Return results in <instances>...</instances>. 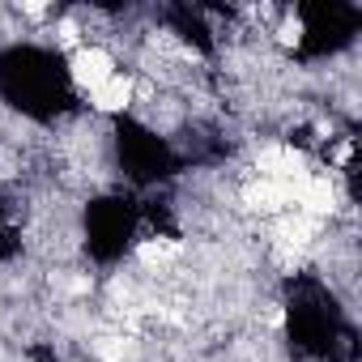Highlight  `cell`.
Returning <instances> with one entry per match:
<instances>
[{"label":"cell","instance_id":"cell-1","mask_svg":"<svg viewBox=\"0 0 362 362\" xmlns=\"http://www.w3.org/2000/svg\"><path fill=\"white\" fill-rule=\"evenodd\" d=\"M69 73H73V81L90 94V90H98L107 77H115V60H111V52L107 47H77L73 52V60H69Z\"/></svg>","mask_w":362,"mask_h":362},{"label":"cell","instance_id":"cell-5","mask_svg":"<svg viewBox=\"0 0 362 362\" xmlns=\"http://www.w3.org/2000/svg\"><path fill=\"white\" fill-rule=\"evenodd\" d=\"M175 252H179L175 243H162V239L153 243V239H145V243L136 247V260H141V264H149V269H158V264H166Z\"/></svg>","mask_w":362,"mask_h":362},{"label":"cell","instance_id":"cell-3","mask_svg":"<svg viewBox=\"0 0 362 362\" xmlns=\"http://www.w3.org/2000/svg\"><path fill=\"white\" fill-rule=\"evenodd\" d=\"M243 205L256 214H281L290 205V184H277V179H256V184L243 188Z\"/></svg>","mask_w":362,"mask_h":362},{"label":"cell","instance_id":"cell-6","mask_svg":"<svg viewBox=\"0 0 362 362\" xmlns=\"http://www.w3.org/2000/svg\"><path fill=\"white\" fill-rule=\"evenodd\" d=\"M94 349H98V354H103L107 362H124V358L132 354V345H128L124 337H103V341H98Z\"/></svg>","mask_w":362,"mask_h":362},{"label":"cell","instance_id":"cell-4","mask_svg":"<svg viewBox=\"0 0 362 362\" xmlns=\"http://www.w3.org/2000/svg\"><path fill=\"white\" fill-rule=\"evenodd\" d=\"M311 235H315V218H286L281 222V239L290 243V247H303V243H311Z\"/></svg>","mask_w":362,"mask_h":362},{"label":"cell","instance_id":"cell-7","mask_svg":"<svg viewBox=\"0 0 362 362\" xmlns=\"http://www.w3.org/2000/svg\"><path fill=\"white\" fill-rule=\"evenodd\" d=\"M277 39H281L286 47H298V43H303V22H298V18H286L281 30H277Z\"/></svg>","mask_w":362,"mask_h":362},{"label":"cell","instance_id":"cell-8","mask_svg":"<svg viewBox=\"0 0 362 362\" xmlns=\"http://www.w3.org/2000/svg\"><path fill=\"white\" fill-rule=\"evenodd\" d=\"M56 35H60V43H64V47H81V26H77L73 18H64Z\"/></svg>","mask_w":362,"mask_h":362},{"label":"cell","instance_id":"cell-2","mask_svg":"<svg viewBox=\"0 0 362 362\" xmlns=\"http://www.w3.org/2000/svg\"><path fill=\"white\" fill-rule=\"evenodd\" d=\"M132 94H136V81H132L128 73H115V77H107L98 90H90V107L103 111V115H111V111H124V107L132 103Z\"/></svg>","mask_w":362,"mask_h":362}]
</instances>
